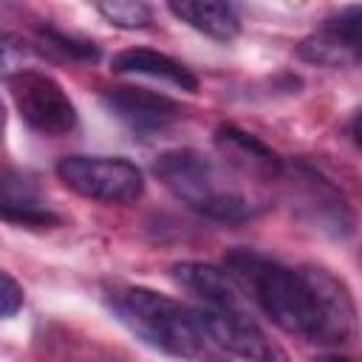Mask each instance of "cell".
Segmentation results:
<instances>
[{
  "label": "cell",
  "instance_id": "obj_1",
  "mask_svg": "<svg viewBox=\"0 0 362 362\" xmlns=\"http://www.w3.org/2000/svg\"><path fill=\"white\" fill-rule=\"evenodd\" d=\"M226 272L283 331L320 345H345L351 339L356 322L354 297L328 269H288L252 249H232Z\"/></svg>",
  "mask_w": 362,
  "mask_h": 362
},
{
  "label": "cell",
  "instance_id": "obj_2",
  "mask_svg": "<svg viewBox=\"0 0 362 362\" xmlns=\"http://www.w3.org/2000/svg\"><path fill=\"white\" fill-rule=\"evenodd\" d=\"M107 305L150 348L189 362H218V348L204 331L195 308L141 286H119L107 294Z\"/></svg>",
  "mask_w": 362,
  "mask_h": 362
},
{
  "label": "cell",
  "instance_id": "obj_3",
  "mask_svg": "<svg viewBox=\"0 0 362 362\" xmlns=\"http://www.w3.org/2000/svg\"><path fill=\"white\" fill-rule=\"evenodd\" d=\"M153 173L178 201L209 221L238 223L260 212V204H255L240 187H235L226 173L198 150L161 153L153 164Z\"/></svg>",
  "mask_w": 362,
  "mask_h": 362
},
{
  "label": "cell",
  "instance_id": "obj_4",
  "mask_svg": "<svg viewBox=\"0 0 362 362\" xmlns=\"http://www.w3.org/2000/svg\"><path fill=\"white\" fill-rule=\"evenodd\" d=\"M57 175L76 195L102 204H133L144 192V173L122 156H65Z\"/></svg>",
  "mask_w": 362,
  "mask_h": 362
},
{
  "label": "cell",
  "instance_id": "obj_5",
  "mask_svg": "<svg viewBox=\"0 0 362 362\" xmlns=\"http://www.w3.org/2000/svg\"><path fill=\"white\" fill-rule=\"evenodd\" d=\"M8 85L14 107L31 130L42 136H65L76 127V107L54 76L42 71H23Z\"/></svg>",
  "mask_w": 362,
  "mask_h": 362
},
{
  "label": "cell",
  "instance_id": "obj_6",
  "mask_svg": "<svg viewBox=\"0 0 362 362\" xmlns=\"http://www.w3.org/2000/svg\"><path fill=\"white\" fill-rule=\"evenodd\" d=\"M204 331L218 351L235 354L249 362H288V354L252 320L243 308H195Z\"/></svg>",
  "mask_w": 362,
  "mask_h": 362
},
{
  "label": "cell",
  "instance_id": "obj_7",
  "mask_svg": "<svg viewBox=\"0 0 362 362\" xmlns=\"http://www.w3.org/2000/svg\"><path fill=\"white\" fill-rule=\"evenodd\" d=\"M102 102L116 119L141 133L164 130L184 116V107L175 99L147 88H110L102 93Z\"/></svg>",
  "mask_w": 362,
  "mask_h": 362
},
{
  "label": "cell",
  "instance_id": "obj_8",
  "mask_svg": "<svg viewBox=\"0 0 362 362\" xmlns=\"http://www.w3.org/2000/svg\"><path fill=\"white\" fill-rule=\"evenodd\" d=\"M297 54L308 62L342 68L359 59V8H345L337 20H328L317 34L305 37Z\"/></svg>",
  "mask_w": 362,
  "mask_h": 362
},
{
  "label": "cell",
  "instance_id": "obj_9",
  "mask_svg": "<svg viewBox=\"0 0 362 362\" xmlns=\"http://www.w3.org/2000/svg\"><path fill=\"white\" fill-rule=\"evenodd\" d=\"M0 221L25 229H51L59 223V215L45 206L40 187L28 175L0 167Z\"/></svg>",
  "mask_w": 362,
  "mask_h": 362
},
{
  "label": "cell",
  "instance_id": "obj_10",
  "mask_svg": "<svg viewBox=\"0 0 362 362\" xmlns=\"http://www.w3.org/2000/svg\"><path fill=\"white\" fill-rule=\"evenodd\" d=\"M170 274L178 286L192 291L204 303V308H243V288L221 266L184 260V263H175Z\"/></svg>",
  "mask_w": 362,
  "mask_h": 362
},
{
  "label": "cell",
  "instance_id": "obj_11",
  "mask_svg": "<svg viewBox=\"0 0 362 362\" xmlns=\"http://www.w3.org/2000/svg\"><path fill=\"white\" fill-rule=\"evenodd\" d=\"M215 141L223 150V156L235 167H240V173H246V175L277 178L280 170H283L280 156L269 144H263L257 136H252V133H246L235 124H221L218 133H215Z\"/></svg>",
  "mask_w": 362,
  "mask_h": 362
},
{
  "label": "cell",
  "instance_id": "obj_12",
  "mask_svg": "<svg viewBox=\"0 0 362 362\" xmlns=\"http://www.w3.org/2000/svg\"><path fill=\"white\" fill-rule=\"evenodd\" d=\"M110 68L116 74H144V76H156V79H164L187 93H195L198 90V76L181 65L178 59L161 54V51H153V48H127V51H119L110 62Z\"/></svg>",
  "mask_w": 362,
  "mask_h": 362
},
{
  "label": "cell",
  "instance_id": "obj_13",
  "mask_svg": "<svg viewBox=\"0 0 362 362\" xmlns=\"http://www.w3.org/2000/svg\"><path fill=\"white\" fill-rule=\"evenodd\" d=\"M181 23L192 25L195 31L212 37V40H235L240 31V17L235 6L229 3H215V0H184V3H170L167 6Z\"/></svg>",
  "mask_w": 362,
  "mask_h": 362
},
{
  "label": "cell",
  "instance_id": "obj_14",
  "mask_svg": "<svg viewBox=\"0 0 362 362\" xmlns=\"http://www.w3.org/2000/svg\"><path fill=\"white\" fill-rule=\"evenodd\" d=\"M96 11L116 28H144L153 17L150 6L141 0H110V3H96Z\"/></svg>",
  "mask_w": 362,
  "mask_h": 362
},
{
  "label": "cell",
  "instance_id": "obj_15",
  "mask_svg": "<svg viewBox=\"0 0 362 362\" xmlns=\"http://www.w3.org/2000/svg\"><path fill=\"white\" fill-rule=\"evenodd\" d=\"M40 42L42 45V54L45 51H54L59 54L62 59H85V62H96L99 59V48L93 42H85V40H74L62 31H54V28H45L40 31Z\"/></svg>",
  "mask_w": 362,
  "mask_h": 362
},
{
  "label": "cell",
  "instance_id": "obj_16",
  "mask_svg": "<svg viewBox=\"0 0 362 362\" xmlns=\"http://www.w3.org/2000/svg\"><path fill=\"white\" fill-rule=\"evenodd\" d=\"M34 54V45L25 42L20 34H3L0 37V79L11 82L17 74L28 71L25 62Z\"/></svg>",
  "mask_w": 362,
  "mask_h": 362
},
{
  "label": "cell",
  "instance_id": "obj_17",
  "mask_svg": "<svg viewBox=\"0 0 362 362\" xmlns=\"http://www.w3.org/2000/svg\"><path fill=\"white\" fill-rule=\"evenodd\" d=\"M20 305H23V288L17 286V280L11 274H6L0 269V317L17 314Z\"/></svg>",
  "mask_w": 362,
  "mask_h": 362
},
{
  "label": "cell",
  "instance_id": "obj_18",
  "mask_svg": "<svg viewBox=\"0 0 362 362\" xmlns=\"http://www.w3.org/2000/svg\"><path fill=\"white\" fill-rule=\"evenodd\" d=\"M317 362H348V359H339V356H322V359H317Z\"/></svg>",
  "mask_w": 362,
  "mask_h": 362
},
{
  "label": "cell",
  "instance_id": "obj_19",
  "mask_svg": "<svg viewBox=\"0 0 362 362\" xmlns=\"http://www.w3.org/2000/svg\"><path fill=\"white\" fill-rule=\"evenodd\" d=\"M3 127H6V110H3V102H0V133H3Z\"/></svg>",
  "mask_w": 362,
  "mask_h": 362
}]
</instances>
